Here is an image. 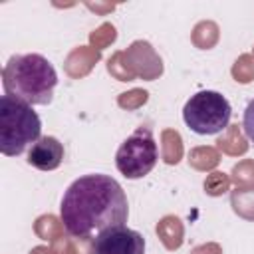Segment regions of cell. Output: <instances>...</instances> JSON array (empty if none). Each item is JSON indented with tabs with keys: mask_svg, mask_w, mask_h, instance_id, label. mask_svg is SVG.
<instances>
[{
	"mask_svg": "<svg viewBox=\"0 0 254 254\" xmlns=\"http://www.w3.org/2000/svg\"><path fill=\"white\" fill-rule=\"evenodd\" d=\"M42 137V121L34 107L18 97H0V151L18 157Z\"/></svg>",
	"mask_w": 254,
	"mask_h": 254,
	"instance_id": "cell-3",
	"label": "cell"
},
{
	"mask_svg": "<svg viewBox=\"0 0 254 254\" xmlns=\"http://www.w3.org/2000/svg\"><path fill=\"white\" fill-rule=\"evenodd\" d=\"M242 129H244V135L254 143V99L246 105L244 109V115H242Z\"/></svg>",
	"mask_w": 254,
	"mask_h": 254,
	"instance_id": "cell-8",
	"label": "cell"
},
{
	"mask_svg": "<svg viewBox=\"0 0 254 254\" xmlns=\"http://www.w3.org/2000/svg\"><path fill=\"white\" fill-rule=\"evenodd\" d=\"M157 159H159L157 143L153 131L147 125L137 127V131H133L115 153L117 171L133 181L149 175L157 165Z\"/></svg>",
	"mask_w": 254,
	"mask_h": 254,
	"instance_id": "cell-5",
	"label": "cell"
},
{
	"mask_svg": "<svg viewBox=\"0 0 254 254\" xmlns=\"http://www.w3.org/2000/svg\"><path fill=\"white\" fill-rule=\"evenodd\" d=\"M129 204L123 187L109 175H83L62 196L60 218L69 236L85 240L109 226L125 224Z\"/></svg>",
	"mask_w": 254,
	"mask_h": 254,
	"instance_id": "cell-1",
	"label": "cell"
},
{
	"mask_svg": "<svg viewBox=\"0 0 254 254\" xmlns=\"http://www.w3.org/2000/svg\"><path fill=\"white\" fill-rule=\"evenodd\" d=\"M62 161H64V145L52 135L40 137L28 151V165L40 171H54L62 165Z\"/></svg>",
	"mask_w": 254,
	"mask_h": 254,
	"instance_id": "cell-7",
	"label": "cell"
},
{
	"mask_svg": "<svg viewBox=\"0 0 254 254\" xmlns=\"http://www.w3.org/2000/svg\"><path fill=\"white\" fill-rule=\"evenodd\" d=\"M6 95L18 97L30 105H48L58 85L56 67L40 54H16L2 69Z\"/></svg>",
	"mask_w": 254,
	"mask_h": 254,
	"instance_id": "cell-2",
	"label": "cell"
},
{
	"mask_svg": "<svg viewBox=\"0 0 254 254\" xmlns=\"http://www.w3.org/2000/svg\"><path fill=\"white\" fill-rule=\"evenodd\" d=\"M89 254H145V238L125 224L109 226L95 234Z\"/></svg>",
	"mask_w": 254,
	"mask_h": 254,
	"instance_id": "cell-6",
	"label": "cell"
},
{
	"mask_svg": "<svg viewBox=\"0 0 254 254\" xmlns=\"http://www.w3.org/2000/svg\"><path fill=\"white\" fill-rule=\"evenodd\" d=\"M232 107L228 99L212 89L198 91L183 107V119L196 135H216L228 127Z\"/></svg>",
	"mask_w": 254,
	"mask_h": 254,
	"instance_id": "cell-4",
	"label": "cell"
}]
</instances>
